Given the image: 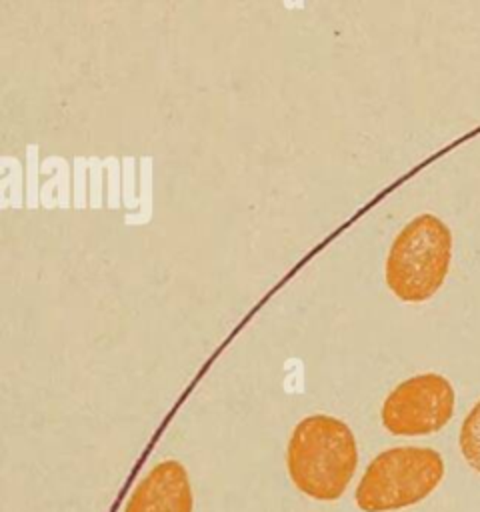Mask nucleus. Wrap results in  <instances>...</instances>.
Masks as SVG:
<instances>
[{
	"label": "nucleus",
	"mask_w": 480,
	"mask_h": 512,
	"mask_svg": "<svg viewBox=\"0 0 480 512\" xmlns=\"http://www.w3.org/2000/svg\"><path fill=\"white\" fill-rule=\"evenodd\" d=\"M194 494L186 468L178 460H164L136 484L124 512H192Z\"/></svg>",
	"instance_id": "obj_5"
},
{
	"label": "nucleus",
	"mask_w": 480,
	"mask_h": 512,
	"mask_svg": "<svg viewBox=\"0 0 480 512\" xmlns=\"http://www.w3.org/2000/svg\"><path fill=\"white\" fill-rule=\"evenodd\" d=\"M452 256L450 228L434 214L412 218L386 258V284L404 302H424L442 286Z\"/></svg>",
	"instance_id": "obj_2"
},
{
	"label": "nucleus",
	"mask_w": 480,
	"mask_h": 512,
	"mask_svg": "<svg viewBox=\"0 0 480 512\" xmlns=\"http://www.w3.org/2000/svg\"><path fill=\"white\" fill-rule=\"evenodd\" d=\"M442 476L444 460L434 448H388L366 466L356 488V504L364 512L412 506L424 500Z\"/></svg>",
	"instance_id": "obj_3"
},
{
	"label": "nucleus",
	"mask_w": 480,
	"mask_h": 512,
	"mask_svg": "<svg viewBox=\"0 0 480 512\" xmlns=\"http://www.w3.org/2000/svg\"><path fill=\"white\" fill-rule=\"evenodd\" d=\"M454 414V388L434 372L400 382L382 404V424L396 436L438 432Z\"/></svg>",
	"instance_id": "obj_4"
},
{
	"label": "nucleus",
	"mask_w": 480,
	"mask_h": 512,
	"mask_svg": "<svg viewBox=\"0 0 480 512\" xmlns=\"http://www.w3.org/2000/svg\"><path fill=\"white\" fill-rule=\"evenodd\" d=\"M286 466L302 494L322 502L338 500L358 466L356 438L348 424L334 416H306L290 436Z\"/></svg>",
	"instance_id": "obj_1"
},
{
	"label": "nucleus",
	"mask_w": 480,
	"mask_h": 512,
	"mask_svg": "<svg viewBox=\"0 0 480 512\" xmlns=\"http://www.w3.org/2000/svg\"><path fill=\"white\" fill-rule=\"evenodd\" d=\"M460 450L466 462L480 472V400L468 412L460 428Z\"/></svg>",
	"instance_id": "obj_6"
}]
</instances>
